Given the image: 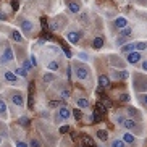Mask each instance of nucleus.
<instances>
[{"label":"nucleus","mask_w":147,"mask_h":147,"mask_svg":"<svg viewBox=\"0 0 147 147\" xmlns=\"http://www.w3.org/2000/svg\"><path fill=\"white\" fill-rule=\"evenodd\" d=\"M71 68H73L74 78L78 79V81H89V78H91V69H89L87 65H84L81 61H73Z\"/></svg>","instance_id":"nucleus-1"},{"label":"nucleus","mask_w":147,"mask_h":147,"mask_svg":"<svg viewBox=\"0 0 147 147\" xmlns=\"http://www.w3.org/2000/svg\"><path fill=\"white\" fill-rule=\"evenodd\" d=\"M142 121H136V120H131V118H125V121H123V128H125L126 131H129V133H133L134 136H142V125H141Z\"/></svg>","instance_id":"nucleus-2"},{"label":"nucleus","mask_w":147,"mask_h":147,"mask_svg":"<svg viewBox=\"0 0 147 147\" xmlns=\"http://www.w3.org/2000/svg\"><path fill=\"white\" fill-rule=\"evenodd\" d=\"M13 60H15L13 49L10 47L8 44H3L2 52H0V63H2V65H7V63H11Z\"/></svg>","instance_id":"nucleus-3"},{"label":"nucleus","mask_w":147,"mask_h":147,"mask_svg":"<svg viewBox=\"0 0 147 147\" xmlns=\"http://www.w3.org/2000/svg\"><path fill=\"white\" fill-rule=\"evenodd\" d=\"M134 78V89L138 92H142V91H147V76H142V74L136 73L133 76Z\"/></svg>","instance_id":"nucleus-4"},{"label":"nucleus","mask_w":147,"mask_h":147,"mask_svg":"<svg viewBox=\"0 0 147 147\" xmlns=\"http://www.w3.org/2000/svg\"><path fill=\"white\" fill-rule=\"evenodd\" d=\"M8 99H10V102H11L13 105H16V107H20V108L24 107V99H23V94L20 91L8 92Z\"/></svg>","instance_id":"nucleus-5"},{"label":"nucleus","mask_w":147,"mask_h":147,"mask_svg":"<svg viewBox=\"0 0 147 147\" xmlns=\"http://www.w3.org/2000/svg\"><path fill=\"white\" fill-rule=\"evenodd\" d=\"M71 118V108L65 107V105H61L58 107V112H57V121L60 123V121H68Z\"/></svg>","instance_id":"nucleus-6"},{"label":"nucleus","mask_w":147,"mask_h":147,"mask_svg":"<svg viewBox=\"0 0 147 147\" xmlns=\"http://www.w3.org/2000/svg\"><path fill=\"white\" fill-rule=\"evenodd\" d=\"M126 117L128 118H131V120H136V121H142L144 118H142V113L139 112L136 107H126Z\"/></svg>","instance_id":"nucleus-7"},{"label":"nucleus","mask_w":147,"mask_h":147,"mask_svg":"<svg viewBox=\"0 0 147 147\" xmlns=\"http://www.w3.org/2000/svg\"><path fill=\"white\" fill-rule=\"evenodd\" d=\"M81 37H82V32H81V31H78V29H71V31L66 32V39H68L71 44H74V45L81 40Z\"/></svg>","instance_id":"nucleus-8"},{"label":"nucleus","mask_w":147,"mask_h":147,"mask_svg":"<svg viewBox=\"0 0 147 147\" xmlns=\"http://www.w3.org/2000/svg\"><path fill=\"white\" fill-rule=\"evenodd\" d=\"M20 28H21V31L24 32V34H32L36 29V24L31 20H23L21 23H20Z\"/></svg>","instance_id":"nucleus-9"},{"label":"nucleus","mask_w":147,"mask_h":147,"mask_svg":"<svg viewBox=\"0 0 147 147\" xmlns=\"http://www.w3.org/2000/svg\"><path fill=\"white\" fill-rule=\"evenodd\" d=\"M141 58H142V53L138 52V50L126 53V63H129V65H136V63H139Z\"/></svg>","instance_id":"nucleus-10"},{"label":"nucleus","mask_w":147,"mask_h":147,"mask_svg":"<svg viewBox=\"0 0 147 147\" xmlns=\"http://www.w3.org/2000/svg\"><path fill=\"white\" fill-rule=\"evenodd\" d=\"M3 79L7 82H10V84H16L18 82V76L15 74V71H10V69H3Z\"/></svg>","instance_id":"nucleus-11"},{"label":"nucleus","mask_w":147,"mask_h":147,"mask_svg":"<svg viewBox=\"0 0 147 147\" xmlns=\"http://www.w3.org/2000/svg\"><path fill=\"white\" fill-rule=\"evenodd\" d=\"M81 2L79 0H68V10L71 11V13H74V15H78L79 11H81Z\"/></svg>","instance_id":"nucleus-12"},{"label":"nucleus","mask_w":147,"mask_h":147,"mask_svg":"<svg viewBox=\"0 0 147 147\" xmlns=\"http://www.w3.org/2000/svg\"><path fill=\"white\" fill-rule=\"evenodd\" d=\"M128 76H129V74H128V71H125V69H121V71H118V69H113V71H112V78L117 79V81L126 79Z\"/></svg>","instance_id":"nucleus-13"},{"label":"nucleus","mask_w":147,"mask_h":147,"mask_svg":"<svg viewBox=\"0 0 147 147\" xmlns=\"http://www.w3.org/2000/svg\"><path fill=\"white\" fill-rule=\"evenodd\" d=\"M121 141L125 144H134L136 142V136H134L133 133H129V131H125L123 136H121Z\"/></svg>","instance_id":"nucleus-14"},{"label":"nucleus","mask_w":147,"mask_h":147,"mask_svg":"<svg viewBox=\"0 0 147 147\" xmlns=\"http://www.w3.org/2000/svg\"><path fill=\"white\" fill-rule=\"evenodd\" d=\"M74 102H76L78 108H89V107H91V102H89L86 97H76Z\"/></svg>","instance_id":"nucleus-15"},{"label":"nucleus","mask_w":147,"mask_h":147,"mask_svg":"<svg viewBox=\"0 0 147 147\" xmlns=\"http://www.w3.org/2000/svg\"><path fill=\"white\" fill-rule=\"evenodd\" d=\"M113 24H115V28H118V29H123V28L128 26V20H126L125 16H118V18H115Z\"/></svg>","instance_id":"nucleus-16"},{"label":"nucleus","mask_w":147,"mask_h":147,"mask_svg":"<svg viewBox=\"0 0 147 147\" xmlns=\"http://www.w3.org/2000/svg\"><path fill=\"white\" fill-rule=\"evenodd\" d=\"M110 63H112L113 66L117 65L118 69H123V68H125V63H123V61H121L117 55H110Z\"/></svg>","instance_id":"nucleus-17"},{"label":"nucleus","mask_w":147,"mask_h":147,"mask_svg":"<svg viewBox=\"0 0 147 147\" xmlns=\"http://www.w3.org/2000/svg\"><path fill=\"white\" fill-rule=\"evenodd\" d=\"M8 117V112H7V104H5V100L0 97V118H7Z\"/></svg>","instance_id":"nucleus-18"},{"label":"nucleus","mask_w":147,"mask_h":147,"mask_svg":"<svg viewBox=\"0 0 147 147\" xmlns=\"http://www.w3.org/2000/svg\"><path fill=\"white\" fill-rule=\"evenodd\" d=\"M47 69H50V73H55V71H58V69H60L58 61H57V60H50V61L47 63Z\"/></svg>","instance_id":"nucleus-19"},{"label":"nucleus","mask_w":147,"mask_h":147,"mask_svg":"<svg viewBox=\"0 0 147 147\" xmlns=\"http://www.w3.org/2000/svg\"><path fill=\"white\" fill-rule=\"evenodd\" d=\"M10 37H11L15 42H23V36L20 34V31H16V29H11V32H10Z\"/></svg>","instance_id":"nucleus-20"},{"label":"nucleus","mask_w":147,"mask_h":147,"mask_svg":"<svg viewBox=\"0 0 147 147\" xmlns=\"http://www.w3.org/2000/svg\"><path fill=\"white\" fill-rule=\"evenodd\" d=\"M55 79H57V76L53 73H45L44 78H42V81H44V84H50V82H53Z\"/></svg>","instance_id":"nucleus-21"},{"label":"nucleus","mask_w":147,"mask_h":147,"mask_svg":"<svg viewBox=\"0 0 147 147\" xmlns=\"http://www.w3.org/2000/svg\"><path fill=\"white\" fill-rule=\"evenodd\" d=\"M104 44L105 42H104V39H102V37H94V40H92V47L99 50V49L104 47Z\"/></svg>","instance_id":"nucleus-22"},{"label":"nucleus","mask_w":147,"mask_h":147,"mask_svg":"<svg viewBox=\"0 0 147 147\" xmlns=\"http://www.w3.org/2000/svg\"><path fill=\"white\" fill-rule=\"evenodd\" d=\"M134 50H136L134 42H129V44H126V45L121 47V52H123V53H129V52H134Z\"/></svg>","instance_id":"nucleus-23"},{"label":"nucleus","mask_w":147,"mask_h":147,"mask_svg":"<svg viewBox=\"0 0 147 147\" xmlns=\"http://www.w3.org/2000/svg\"><path fill=\"white\" fill-rule=\"evenodd\" d=\"M95 134H97V139H99V141H104V142H105V141L108 139V133L105 129H99Z\"/></svg>","instance_id":"nucleus-24"},{"label":"nucleus","mask_w":147,"mask_h":147,"mask_svg":"<svg viewBox=\"0 0 147 147\" xmlns=\"http://www.w3.org/2000/svg\"><path fill=\"white\" fill-rule=\"evenodd\" d=\"M81 141H82V146L84 147H94V141H92L89 136H82Z\"/></svg>","instance_id":"nucleus-25"},{"label":"nucleus","mask_w":147,"mask_h":147,"mask_svg":"<svg viewBox=\"0 0 147 147\" xmlns=\"http://www.w3.org/2000/svg\"><path fill=\"white\" fill-rule=\"evenodd\" d=\"M134 47H136L138 52H142V50H146V49H147V40H142V42H134Z\"/></svg>","instance_id":"nucleus-26"},{"label":"nucleus","mask_w":147,"mask_h":147,"mask_svg":"<svg viewBox=\"0 0 147 147\" xmlns=\"http://www.w3.org/2000/svg\"><path fill=\"white\" fill-rule=\"evenodd\" d=\"M58 95H60V99H68L69 95H71V91H69L68 87H63V89H60Z\"/></svg>","instance_id":"nucleus-27"},{"label":"nucleus","mask_w":147,"mask_h":147,"mask_svg":"<svg viewBox=\"0 0 147 147\" xmlns=\"http://www.w3.org/2000/svg\"><path fill=\"white\" fill-rule=\"evenodd\" d=\"M99 84L102 87H108V86H110V79H108V76H100V78H99Z\"/></svg>","instance_id":"nucleus-28"},{"label":"nucleus","mask_w":147,"mask_h":147,"mask_svg":"<svg viewBox=\"0 0 147 147\" xmlns=\"http://www.w3.org/2000/svg\"><path fill=\"white\" fill-rule=\"evenodd\" d=\"M120 36H123V37H128V39H129L131 36H133V29H131V28H123V31H121L120 32Z\"/></svg>","instance_id":"nucleus-29"},{"label":"nucleus","mask_w":147,"mask_h":147,"mask_svg":"<svg viewBox=\"0 0 147 147\" xmlns=\"http://www.w3.org/2000/svg\"><path fill=\"white\" fill-rule=\"evenodd\" d=\"M125 115H121V113H117V115H113V120H115V123H117V125H123V121H125Z\"/></svg>","instance_id":"nucleus-30"},{"label":"nucleus","mask_w":147,"mask_h":147,"mask_svg":"<svg viewBox=\"0 0 147 147\" xmlns=\"http://www.w3.org/2000/svg\"><path fill=\"white\" fill-rule=\"evenodd\" d=\"M110 147H126V144L123 142V141H121V139H113L112 141V144H110Z\"/></svg>","instance_id":"nucleus-31"},{"label":"nucleus","mask_w":147,"mask_h":147,"mask_svg":"<svg viewBox=\"0 0 147 147\" xmlns=\"http://www.w3.org/2000/svg\"><path fill=\"white\" fill-rule=\"evenodd\" d=\"M31 68H32V63H31V60H28V58H24V60H23V69L29 73V71H31Z\"/></svg>","instance_id":"nucleus-32"},{"label":"nucleus","mask_w":147,"mask_h":147,"mask_svg":"<svg viewBox=\"0 0 147 147\" xmlns=\"http://www.w3.org/2000/svg\"><path fill=\"white\" fill-rule=\"evenodd\" d=\"M15 74H16L18 78H26V76H28V71H24L23 68H16V69H15Z\"/></svg>","instance_id":"nucleus-33"},{"label":"nucleus","mask_w":147,"mask_h":147,"mask_svg":"<svg viewBox=\"0 0 147 147\" xmlns=\"http://www.w3.org/2000/svg\"><path fill=\"white\" fill-rule=\"evenodd\" d=\"M126 42H128V37H123V36H120V37L115 40V44H117V45H120V47H123Z\"/></svg>","instance_id":"nucleus-34"},{"label":"nucleus","mask_w":147,"mask_h":147,"mask_svg":"<svg viewBox=\"0 0 147 147\" xmlns=\"http://www.w3.org/2000/svg\"><path fill=\"white\" fill-rule=\"evenodd\" d=\"M18 121H20V125H21V126H29V121H31V120H29L28 117H21Z\"/></svg>","instance_id":"nucleus-35"},{"label":"nucleus","mask_w":147,"mask_h":147,"mask_svg":"<svg viewBox=\"0 0 147 147\" xmlns=\"http://www.w3.org/2000/svg\"><path fill=\"white\" fill-rule=\"evenodd\" d=\"M29 147H42V144H40L36 138H32V139L29 141Z\"/></svg>","instance_id":"nucleus-36"},{"label":"nucleus","mask_w":147,"mask_h":147,"mask_svg":"<svg viewBox=\"0 0 147 147\" xmlns=\"http://www.w3.org/2000/svg\"><path fill=\"white\" fill-rule=\"evenodd\" d=\"M78 58L82 61H89V55H87L86 52H78Z\"/></svg>","instance_id":"nucleus-37"},{"label":"nucleus","mask_w":147,"mask_h":147,"mask_svg":"<svg viewBox=\"0 0 147 147\" xmlns=\"http://www.w3.org/2000/svg\"><path fill=\"white\" fill-rule=\"evenodd\" d=\"M139 102H141L144 107H147V92H146V94H141V95H139Z\"/></svg>","instance_id":"nucleus-38"},{"label":"nucleus","mask_w":147,"mask_h":147,"mask_svg":"<svg viewBox=\"0 0 147 147\" xmlns=\"http://www.w3.org/2000/svg\"><path fill=\"white\" fill-rule=\"evenodd\" d=\"M129 99H131V95L128 94V92H123V94L120 95V100H121V102H129Z\"/></svg>","instance_id":"nucleus-39"},{"label":"nucleus","mask_w":147,"mask_h":147,"mask_svg":"<svg viewBox=\"0 0 147 147\" xmlns=\"http://www.w3.org/2000/svg\"><path fill=\"white\" fill-rule=\"evenodd\" d=\"M16 147H29V144H26V141H23V139H18Z\"/></svg>","instance_id":"nucleus-40"},{"label":"nucleus","mask_w":147,"mask_h":147,"mask_svg":"<svg viewBox=\"0 0 147 147\" xmlns=\"http://www.w3.org/2000/svg\"><path fill=\"white\" fill-rule=\"evenodd\" d=\"M71 115H73V117L76 118V120H79V118H81V112H79L78 108H76V110H74V112H71Z\"/></svg>","instance_id":"nucleus-41"},{"label":"nucleus","mask_w":147,"mask_h":147,"mask_svg":"<svg viewBox=\"0 0 147 147\" xmlns=\"http://www.w3.org/2000/svg\"><path fill=\"white\" fill-rule=\"evenodd\" d=\"M141 69L147 73V60H142V61H141Z\"/></svg>","instance_id":"nucleus-42"},{"label":"nucleus","mask_w":147,"mask_h":147,"mask_svg":"<svg viewBox=\"0 0 147 147\" xmlns=\"http://www.w3.org/2000/svg\"><path fill=\"white\" fill-rule=\"evenodd\" d=\"M68 131H69V126H61V128H60V133H68Z\"/></svg>","instance_id":"nucleus-43"},{"label":"nucleus","mask_w":147,"mask_h":147,"mask_svg":"<svg viewBox=\"0 0 147 147\" xmlns=\"http://www.w3.org/2000/svg\"><path fill=\"white\" fill-rule=\"evenodd\" d=\"M11 8L18 10V0H11Z\"/></svg>","instance_id":"nucleus-44"},{"label":"nucleus","mask_w":147,"mask_h":147,"mask_svg":"<svg viewBox=\"0 0 147 147\" xmlns=\"http://www.w3.org/2000/svg\"><path fill=\"white\" fill-rule=\"evenodd\" d=\"M31 63H32V66H37V60H36L34 55H31Z\"/></svg>","instance_id":"nucleus-45"},{"label":"nucleus","mask_w":147,"mask_h":147,"mask_svg":"<svg viewBox=\"0 0 147 147\" xmlns=\"http://www.w3.org/2000/svg\"><path fill=\"white\" fill-rule=\"evenodd\" d=\"M5 20H7V15H5L2 10H0V21H5Z\"/></svg>","instance_id":"nucleus-46"},{"label":"nucleus","mask_w":147,"mask_h":147,"mask_svg":"<svg viewBox=\"0 0 147 147\" xmlns=\"http://www.w3.org/2000/svg\"><path fill=\"white\" fill-rule=\"evenodd\" d=\"M104 105H105L107 108H110V107H112V104H110V100H108V99H104Z\"/></svg>","instance_id":"nucleus-47"},{"label":"nucleus","mask_w":147,"mask_h":147,"mask_svg":"<svg viewBox=\"0 0 147 147\" xmlns=\"http://www.w3.org/2000/svg\"><path fill=\"white\" fill-rule=\"evenodd\" d=\"M37 44H39V45H44V44H45V40L40 39V40H37Z\"/></svg>","instance_id":"nucleus-48"},{"label":"nucleus","mask_w":147,"mask_h":147,"mask_svg":"<svg viewBox=\"0 0 147 147\" xmlns=\"http://www.w3.org/2000/svg\"><path fill=\"white\" fill-rule=\"evenodd\" d=\"M2 142H3V136L0 134V146H2Z\"/></svg>","instance_id":"nucleus-49"},{"label":"nucleus","mask_w":147,"mask_h":147,"mask_svg":"<svg viewBox=\"0 0 147 147\" xmlns=\"http://www.w3.org/2000/svg\"><path fill=\"white\" fill-rule=\"evenodd\" d=\"M139 2H142V3H144V0H139Z\"/></svg>","instance_id":"nucleus-50"}]
</instances>
